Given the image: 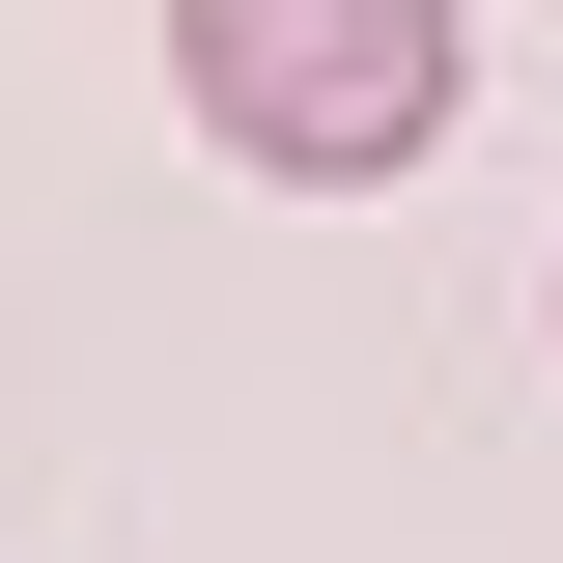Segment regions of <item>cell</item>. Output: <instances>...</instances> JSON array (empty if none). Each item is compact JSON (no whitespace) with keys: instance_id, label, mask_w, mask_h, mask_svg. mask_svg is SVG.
Listing matches in <instances>:
<instances>
[{"instance_id":"6da1fadb","label":"cell","mask_w":563,"mask_h":563,"mask_svg":"<svg viewBox=\"0 0 563 563\" xmlns=\"http://www.w3.org/2000/svg\"><path fill=\"white\" fill-rule=\"evenodd\" d=\"M451 85H479V0H169V113H198L225 169H282V198L422 169Z\"/></svg>"}]
</instances>
